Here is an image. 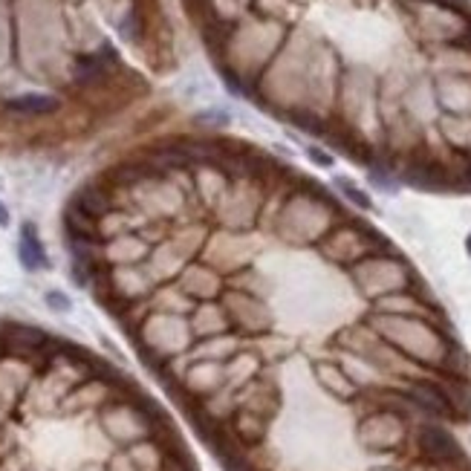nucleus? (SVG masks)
I'll use <instances>...</instances> for the list:
<instances>
[{"label": "nucleus", "instance_id": "f03ea898", "mask_svg": "<svg viewBox=\"0 0 471 471\" xmlns=\"http://www.w3.org/2000/svg\"><path fill=\"white\" fill-rule=\"evenodd\" d=\"M350 275H353L356 286L373 301L382 298V295H391V292H402V289H408V284L413 281L411 269L393 252L362 257L358 263H353Z\"/></svg>", "mask_w": 471, "mask_h": 471}, {"label": "nucleus", "instance_id": "39448f33", "mask_svg": "<svg viewBox=\"0 0 471 471\" xmlns=\"http://www.w3.org/2000/svg\"><path fill=\"white\" fill-rule=\"evenodd\" d=\"M176 289L188 295L197 303H209L223 295V275L211 266H200V263H188V266L176 275Z\"/></svg>", "mask_w": 471, "mask_h": 471}, {"label": "nucleus", "instance_id": "7ed1b4c3", "mask_svg": "<svg viewBox=\"0 0 471 471\" xmlns=\"http://www.w3.org/2000/svg\"><path fill=\"white\" fill-rule=\"evenodd\" d=\"M217 303L226 310L231 318V324L238 332H249V336H257V332L269 330V310L263 303L260 295H255L252 289H223V295L217 298Z\"/></svg>", "mask_w": 471, "mask_h": 471}, {"label": "nucleus", "instance_id": "412c9836", "mask_svg": "<svg viewBox=\"0 0 471 471\" xmlns=\"http://www.w3.org/2000/svg\"><path fill=\"white\" fill-rule=\"evenodd\" d=\"M119 32L128 38V41H139V35H142V21H139V15H136V12H128V18L119 23Z\"/></svg>", "mask_w": 471, "mask_h": 471}, {"label": "nucleus", "instance_id": "9d476101", "mask_svg": "<svg viewBox=\"0 0 471 471\" xmlns=\"http://www.w3.org/2000/svg\"><path fill=\"white\" fill-rule=\"evenodd\" d=\"M148 255L150 246L136 234H116L107 246H102V257L110 266H139L142 260H148Z\"/></svg>", "mask_w": 471, "mask_h": 471}, {"label": "nucleus", "instance_id": "aec40b11", "mask_svg": "<svg viewBox=\"0 0 471 471\" xmlns=\"http://www.w3.org/2000/svg\"><path fill=\"white\" fill-rule=\"evenodd\" d=\"M336 185L344 191V197H347L350 203H356L358 205V209H373V203H370V197H367V194L362 191V188H356L353 183H350V179H336Z\"/></svg>", "mask_w": 471, "mask_h": 471}, {"label": "nucleus", "instance_id": "5701e85b", "mask_svg": "<svg viewBox=\"0 0 471 471\" xmlns=\"http://www.w3.org/2000/svg\"><path fill=\"white\" fill-rule=\"evenodd\" d=\"M310 159L318 162V165H324V168H330V165H332V157L324 154V150H318V148H310Z\"/></svg>", "mask_w": 471, "mask_h": 471}, {"label": "nucleus", "instance_id": "dca6fc26", "mask_svg": "<svg viewBox=\"0 0 471 471\" xmlns=\"http://www.w3.org/2000/svg\"><path fill=\"white\" fill-rule=\"evenodd\" d=\"M73 205H76L78 211H84L90 220H95V223H99L102 217H107L110 211H116L113 197H110V194L102 185H84L73 197Z\"/></svg>", "mask_w": 471, "mask_h": 471}, {"label": "nucleus", "instance_id": "4468645a", "mask_svg": "<svg viewBox=\"0 0 471 471\" xmlns=\"http://www.w3.org/2000/svg\"><path fill=\"white\" fill-rule=\"evenodd\" d=\"M47 336L35 327H26V324H6L3 332V344L6 350H15L18 356H38L41 350L47 347Z\"/></svg>", "mask_w": 471, "mask_h": 471}, {"label": "nucleus", "instance_id": "b1692460", "mask_svg": "<svg viewBox=\"0 0 471 471\" xmlns=\"http://www.w3.org/2000/svg\"><path fill=\"white\" fill-rule=\"evenodd\" d=\"M6 223H9V209L0 203V226H6Z\"/></svg>", "mask_w": 471, "mask_h": 471}, {"label": "nucleus", "instance_id": "4be33fe9", "mask_svg": "<svg viewBox=\"0 0 471 471\" xmlns=\"http://www.w3.org/2000/svg\"><path fill=\"white\" fill-rule=\"evenodd\" d=\"M47 303H49L52 310H61V312L70 310V298L61 295V292H47Z\"/></svg>", "mask_w": 471, "mask_h": 471}, {"label": "nucleus", "instance_id": "f257e3e1", "mask_svg": "<svg viewBox=\"0 0 471 471\" xmlns=\"http://www.w3.org/2000/svg\"><path fill=\"white\" fill-rule=\"evenodd\" d=\"M139 350L154 367L171 362L174 353H183L194 344V332L188 327V315L174 312H154L145 315L136 330Z\"/></svg>", "mask_w": 471, "mask_h": 471}, {"label": "nucleus", "instance_id": "423d86ee", "mask_svg": "<svg viewBox=\"0 0 471 471\" xmlns=\"http://www.w3.org/2000/svg\"><path fill=\"white\" fill-rule=\"evenodd\" d=\"M417 448L428 463H437V466L463 460V451H460V446H457V439L439 425H422L420 428L417 431Z\"/></svg>", "mask_w": 471, "mask_h": 471}, {"label": "nucleus", "instance_id": "6e6552de", "mask_svg": "<svg viewBox=\"0 0 471 471\" xmlns=\"http://www.w3.org/2000/svg\"><path fill=\"white\" fill-rule=\"evenodd\" d=\"M188 327L194 332V341L203 338H214V336H226V332H238L231 324V318L226 315V310L220 307L217 301L209 303H197L194 312L188 315Z\"/></svg>", "mask_w": 471, "mask_h": 471}, {"label": "nucleus", "instance_id": "2eb2a0df", "mask_svg": "<svg viewBox=\"0 0 471 471\" xmlns=\"http://www.w3.org/2000/svg\"><path fill=\"white\" fill-rule=\"evenodd\" d=\"M376 310H379V312H387V315H413V318H425V312L431 310V307H428V301H425L422 295L402 289V292H391V295L376 298Z\"/></svg>", "mask_w": 471, "mask_h": 471}, {"label": "nucleus", "instance_id": "6ab92c4d", "mask_svg": "<svg viewBox=\"0 0 471 471\" xmlns=\"http://www.w3.org/2000/svg\"><path fill=\"white\" fill-rule=\"evenodd\" d=\"M315 376H318V382H321L324 387H330L332 393H338V396H350L356 387H353V382L344 376V373L336 367V365H318L315 367Z\"/></svg>", "mask_w": 471, "mask_h": 471}, {"label": "nucleus", "instance_id": "0eeeda50", "mask_svg": "<svg viewBox=\"0 0 471 471\" xmlns=\"http://www.w3.org/2000/svg\"><path fill=\"white\" fill-rule=\"evenodd\" d=\"M405 399L411 402L413 408L431 413V417H446V420L457 417V411H454L451 399H448V391L442 384H437V382H425V379L411 382L408 391H405Z\"/></svg>", "mask_w": 471, "mask_h": 471}, {"label": "nucleus", "instance_id": "ddd939ff", "mask_svg": "<svg viewBox=\"0 0 471 471\" xmlns=\"http://www.w3.org/2000/svg\"><path fill=\"white\" fill-rule=\"evenodd\" d=\"M110 67H116V52L110 47H102L93 55H81V58L73 64V78L76 84H95L107 76Z\"/></svg>", "mask_w": 471, "mask_h": 471}, {"label": "nucleus", "instance_id": "a211bd4d", "mask_svg": "<svg viewBox=\"0 0 471 471\" xmlns=\"http://www.w3.org/2000/svg\"><path fill=\"white\" fill-rule=\"evenodd\" d=\"M18 257L21 263L30 272L35 269H44L47 266V255H44V246H41V238L32 226H23L21 229V243H18Z\"/></svg>", "mask_w": 471, "mask_h": 471}, {"label": "nucleus", "instance_id": "20e7f679", "mask_svg": "<svg viewBox=\"0 0 471 471\" xmlns=\"http://www.w3.org/2000/svg\"><path fill=\"white\" fill-rule=\"evenodd\" d=\"M370 243L384 246L387 240H382L373 229L350 223V226H341V229L332 231L330 238L321 243V252L330 260H336V263H358V260L367 257V255H376V249H373Z\"/></svg>", "mask_w": 471, "mask_h": 471}, {"label": "nucleus", "instance_id": "f8f14e48", "mask_svg": "<svg viewBox=\"0 0 471 471\" xmlns=\"http://www.w3.org/2000/svg\"><path fill=\"white\" fill-rule=\"evenodd\" d=\"M148 260H150L148 272L154 275L157 281H162V278H176V275L191 263V255L183 252V249H179L174 240H168V243H159L157 249H150Z\"/></svg>", "mask_w": 471, "mask_h": 471}, {"label": "nucleus", "instance_id": "1a4fd4ad", "mask_svg": "<svg viewBox=\"0 0 471 471\" xmlns=\"http://www.w3.org/2000/svg\"><path fill=\"white\" fill-rule=\"evenodd\" d=\"M358 437H362V442L370 446V448H391L402 439V417L393 413V411L376 413V417H370V420L362 422Z\"/></svg>", "mask_w": 471, "mask_h": 471}, {"label": "nucleus", "instance_id": "393cba45", "mask_svg": "<svg viewBox=\"0 0 471 471\" xmlns=\"http://www.w3.org/2000/svg\"><path fill=\"white\" fill-rule=\"evenodd\" d=\"M466 252H468V257H471V234L466 238Z\"/></svg>", "mask_w": 471, "mask_h": 471}, {"label": "nucleus", "instance_id": "f3484780", "mask_svg": "<svg viewBox=\"0 0 471 471\" xmlns=\"http://www.w3.org/2000/svg\"><path fill=\"white\" fill-rule=\"evenodd\" d=\"M9 113H21V116H47L55 113L61 107V102L49 93H23V95H12L3 102Z\"/></svg>", "mask_w": 471, "mask_h": 471}, {"label": "nucleus", "instance_id": "9b49d317", "mask_svg": "<svg viewBox=\"0 0 471 471\" xmlns=\"http://www.w3.org/2000/svg\"><path fill=\"white\" fill-rule=\"evenodd\" d=\"M269 431V417L246 408H234L231 411V439L238 442L240 448H252L257 442H263Z\"/></svg>", "mask_w": 471, "mask_h": 471}]
</instances>
